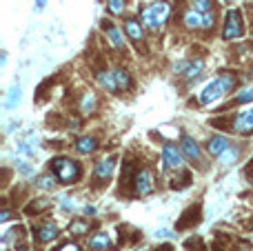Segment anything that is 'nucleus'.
I'll use <instances>...</instances> for the list:
<instances>
[{
	"instance_id": "obj_16",
	"label": "nucleus",
	"mask_w": 253,
	"mask_h": 251,
	"mask_svg": "<svg viewBox=\"0 0 253 251\" xmlns=\"http://www.w3.org/2000/svg\"><path fill=\"white\" fill-rule=\"evenodd\" d=\"M111 245V238H109V234H105V231H98V234H94L89 238V247L91 249H107V247Z\"/></svg>"
},
{
	"instance_id": "obj_27",
	"label": "nucleus",
	"mask_w": 253,
	"mask_h": 251,
	"mask_svg": "<svg viewBox=\"0 0 253 251\" xmlns=\"http://www.w3.org/2000/svg\"><path fill=\"white\" fill-rule=\"evenodd\" d=\"M125 0H107V9L111 11V14H116V16H120L122 11H125Z\"/></svg>"
},
{
	"instance_id": "obj_5",
	"label": "nucleus",
	"mask_w": 253,
	"mask_h": 251,
	"mask_svg": "<svg viewBox=\"0 0 253 251\" xmlns=\"http://www.w3.org/2000/svg\"><path fill=\"white\" fill-rule=\"evenodd\" d=\"M162 162L167 169H180L182 167V151H180L175 145L167 142L162 147Z\"/></svg>"
},
{
	"instance_id": "obj_14",
	"label": "nucleus",
	"mask_w": 253,
	"mask_h": 251,
	"mask_svg": "<svg viewBox=\"0 0 253 251\" xmlns=\"http://www.w3.org/2000/svg\"><path fill=\"white\" fill-rule=\"evenodd\" d=\"M56 235H58V227L53 225V222H47V225H42L36 229V240L38 242H51Z\"/></svg>"
},
{
	"instance_id": "obj_26",
	"label": "nucleus",
	"mask_w": 253,
	"mask_h": 251,
	"mask_svg": "<svg viewBox=\"0 0 253 251\" xmlns=\"http://www.w3.org/2000/svg\"><path fill=\"white\" fill-rule=\"evenodd\" d=\"M18 100H20V87H18V84H14V87H11L9 89V94H7V107H16V102Z\"/></svg>"
},
{
	"instance_id": "obj_36",
	"label": "nucleus",
	"mask_w": 253,
	"mask_h": 251,
	"mask_svg": "<svg viewBox=\"0 0 253 251\" xmlns=\"http://www.w3.org/2000/svg\"><path fill=\"white\" fill-rule=\"evenodd\" d=\"M156 251H174L171 247H162V249H156Z\"/></svg>"
},
{
	"instance_id": "obj_25",
	"label": "nucleus",
	"mask_w": 253,
	"mask_h": 251,
	"mask_svg": "<svg viewBox=\"0 0 253 251\" xmlns=\"http://www.w3.org/2000/svg\"><path fill=\"white\" fill-rule=\"evenodd\" d=\"M191 7L198 14H209L211 7H213V0H191Z\"/></svg>"
},
{
	"instance_id": "obj_23",
	"label": "nucleus",
	"mask_w": 253,
	"mask_h": 251,
	"mask_svg": "<svg viewBox=\"0 0 253 251\" xmlns=\"http://www.w3.org/2000/svg\"><path fill=\"white\" fill-rule=\"evenodd\" d=\"M80 109H82V114H91V111L95 109V96L94 94H84L82 100H80Z\"/></svg>"
},
{
	"instance_id": "obj_15",
	"label": "nucleus",
	"mask_w": 253,
	"mask_h": 251,
	"mask_svg": "<svg viewBox=\"0 0 253 251\" xmlns=\"http://www.w3.org/2000/svg\"><path fill=\"white\" fill-rule=\"evenodd\" d=\"M98 83H100V87L102 89H107V91H111V94H116L118 91V84H116V78H113V73H109V71H98Z\"/></svg>"
},
{
	"instance_id": "obj_33",
	"label": "nucleus",
	"mask_w": 253,
	"mask_h": 251,
	"mask_svg": "<svg viewBox=\"0 0 253 251\" xmlns=\"http://www.w3.org/2000/svg\"><path fill=\"white\" fill-rule=\"evenodd\" d=\"M9 218H11V211H2V214H0V222H7Z\"/></svg>"
},
{
	"instance_id": "obj_6",
	"label": "nucleus",
	"mask_w": 253,
	"mask_h": 251,
	"mask_svg": "<svg viewBox=\"0 0 253 251\" xmlns=\"http://www.w3.org/2000/svg\"><path fill=\"white\" fill-rule=\"evenodd\" d=\"M133 184H136V194L138 196H149L153 191V176L149 169H142V171L136 173L133 178Z\"/></svg>"
},
{
	"instance_id": "obj_31",
	"label": "nucleus",
	"mask_w": 253,
	"mask_h": 251,
	"mask_svg": "<svg viewBox=\"0 0 253 251\" xmlns=\"http://www.w3.org/2000/svg\"><path fill=\"white\" fill-rule=\"evenodd\" d=\"M18 151L25 153V156H32V147L27 145V142H20V145H18Z\"/></svg>"
},
{
	"instance_id": "obj_13",
	"label": "nucleus",
	"mask_w": 253,
	"mask_h": 251,
	"mask_svg": "<svg viewBox=\"0 0 253 251\" xmlns=\"http://www.w3.org/2000/svg\"><path fill=\"white\" fill-rule=\"evenodd\" d=\"M102 29H105L107 38H109V42L113 45V47L125 49V38H122V32L118 29V27H113L111 22H102Z\"/></svg>"
},
{
	"instance_id": "obj_34",
	"label": "nucleus",
	"mask_w": 253,
	"mask_h": 251,
	"mask_svg": "<svg viewBox=\"0 0 253 251\" xmlns=\"http://www.w3.org/2000/svg\"><path fill=\"white\" fill-rule=\"evenodd\" d=\"M247 176H249V178H253V160L249 162V167H247Z\"/></svg>"
},
{
	"instance_id": "obj_19",
	"label": "nucleus",
	"mask_w": 253,
	"mask_h": 251,
	"mask_svg": "<svg viewBox=\"0 0 253 251\" xmlns=\"http://www.w3.org/2000/svg\"><path fill=\"white\" fill-rule=\"evenodd\" d=\"M185 27L187 29H202V14H198L195 9H189L185 14Z\"/></svg>"
},
{
	"instance_id": "obj_21",
	"label": "nucleus",
	"mask_w": 253,
	"mask_h": 251,
	"mask_svg": "<svg viewBox=\"0 0 253 251\" xmlns=\"http://www.w3.org/2000/svg\"><path fill=\"white\" fill-rule=\"evenodd\" d=\"M87 231H89V222L87 220H74L69 225V234H74V235H84Z\"/></svg>"
},
{
	"instance_id": "obj_1",
	"label": "nucleus",
	"mask_w": 253,
	"mask_h": 251,
	"mask_svg": "<svg viewBox=\"0 0 253 251\" xmlns=\"http://www.w3.org/2000/svg\"><path fill=\"white\" fill-rule=\"evenodd\" d=\"M233 87H236V78H233L231 73H222L220 78L205 84V89L200 91V105H213L216 100H220Z\"/></svg>"
},
{
	"instance_id": "obj_28",
	"label": "nucleus",
	"mask_w": 253,
	"mask_h": 251,
	"mask_svg": "<svg viewBox=\"0 0 253 251\" xmlns=\"http://www.w3.org/2000/svg\"><path fill=\"white\" fill-rule=\"evenodd\" d=\"M236 105H244V102H253V89H247V91H242V94L237 96L236 100H233Z\"/></svg>"
},
{
	"instance_id": "obj_11",
	"label": "nucleus",
	"mask_w": 253,
	"mask_h": 251,
	"mask_svg": "<svg viewBox=\"0 0 253 251\" xmlns=\"http://www.w3.org/2000/svg\"><path fill=\"white\" fill-rule=\"evenodd\" d=\"M198 220H200V207H189V209L182 214V218L175 222V229H189V227L198 225Z\"/></svg>"
},
{
	"instance_id": "obj_29",
	"label": "nucleus",
	"mask_w": 253,
	"mask_h": 251,
	"mask_svg": "<svg viewBox=\"0 0 253 251\" xmlns=\"http://www.w3.org/2000/svg\"><path fill=\"white\" fill-rule=\"evenodd\" d=\"M36 184L40 189H53V178H49V176H40Z\"/></svg>"
},
{
	"instance_id": "obj_24",
	"label": "nucleus",
	"mask_w": 253,
	"mask_h": 251,
	"mask_svg": "<svg viewBox=\"0 0 253 251\" xmlns=\"http://www.w3.org/2000/svg\"><path fill=\"white\" fill-rule=\"evenodd\" d=\"M49 209V200H33V202H29V207H27V214H40V211Z\"/></svg>"
},
{
	"instance_id": "obj_18",
	"label": "nucleus",
	"mask_w": 253,
	"mask_h": 251,
	"mask_svg": "<svg viewBox=\"0 0 253 251\" xmlns=\"http://www.w3.org/2000/svg\"><path fill=\"white\" fill-rule=\"evenodd\" d=\"M125 32H126V36L131 38V40H142V25H140V22L138 20H126L125 22Z\"/></svg>"
},
{
	"instance_id": "obj_12",
	"label": "nucleus",
	"mask_w": 253,
	"mask_h": 251,
	"mask_svg": "<svg viewBox=\"0 0 253 251\" xmlns=\"http://www.w3.org/2000/svg\"><path fill=\"white\" fill-rule=\"evenodd\" d=\"M182 153H185L187 158H189L191 162H200V147H198V142L193 140V138H189V136H182Z\"/></svg>"
},
{
	"instance_id": "obj_3",
	"label": "nucleus",
	"mask_w": 253,
	"mask_h": 251,
	"mask_svg": "<svg viewBox=\"0 0 253 251\" xmlns=\"http://www.w3.org/2000/svg\"><path fill=\"white\" fill-rule=\"evenodd\" d=\"M169 11H171V5H169L167 0H160V2H153L151 7L142 11V25H147L149 29H160V27L167 22L169 18Z\"/></svg>"
},
{
	"instance_id": "obj_17",
	"label": "nucleus",
	"mask_w": 253,
	"mask_h": 251,
	"mask_svg": "<svg viewBox=\"0 0 253 251\" xmlns=\"http://www.w3.org/2000/svg\"><path fill=\"white\" fill-rule=\"evenodd\" d=\"M95 147H98L95 138L84 136V138H80V140L76 142V151L82 153V156H87V153H94V151H95Z\"/></svg>"
},
{
	"instance_id": "obj_35",
	"label": "nucleus",
	"mask_w": 253,
	"mask_h": 251,
	"mask_svg": "<svg viewBox=\"0 0 253 251\" xmlns=\"http://www.w3.org/2000/svg\"><path fill=\"white\" fill-rule=\"evenodd\" d=\"M45 2H47V0H36V7H38V9H42V7H45Z\"/></svg>"
},
{
	"instance_id": "obj_7",
	"label": "nucleus",
	"mask_w": 253,
	"mask_h": 251,
	"mask_svg": "<svg viewBox=\"0 0 253 251\" xmlns=\"http://www.w3.org/2000/svg\"><path fill=\"white\" fill-rule=\"evenodd\" d=\"M202 67H205V63L202 60H182V63H175V73H182V76H187V78H195V76H200Z\"/></svg>"
},
{
	"instance_id": "obj_32",
	"label": "nucleus",
	"mask_w": 253,
	"mask_h": 251,
	"mask_svg": "<svg viewBox=\"0 0 253 251\" xmlns=\"http://www.w3.org/2000/svg\"><path fill=\"white\" fill-rule=\"evenodd\" d=\"M58 251H80V249H78V245H63Z\"/></svg>"
},
{
	"instance_id": "obj_8",
	"label": "nucleus",
	"mask_w": 253,
	"mask_h": 251,
	"mask_svg": "<svg viewBox=\"0 0 253 251\" xmlns=\"http://www.w3.org/2000/svg\"><path fill=\"white\" fill-rule=\"evenodd\" d=\"M113 167H116V158H105L95 165V171H94V178L95 183H105V180L111 178V173H113Z\"/></svg>"
},
{
	"instance_id": "obj_9",
	"label": "nucleus",
	"mask_w": 253,
	"mask_h": 251,
	"mask_svg": "<svg viewBox=\"0 0 253 251\" xmlns=\"http://www.w3.org/2000/svg\"><path fill=\"white\" fill-rule=\"evenodd\" d=\"M229 147H231V142H229L224 136H213V138H209V142H206V151H209L213 158H220Z\"/></svg>"
},
{
	"instance_id": "obj_30",
	"label": "nucleus",
	"mask_w": 253,
	"mask_h": 251,
	"mask_svg": "<svg viewBox=\"0 0 253 251\" xmlns=\"http://www.w3.org/2000/svg\"><path fill=\"white\" fill-rule=\"evenodd\" d=\"M213 20H216V18H213V14H202V29H211V27H213Z\"/></svg>"
},
{
	"instance_id": "obj_10",
	"label": "nucleus",
	"mask_w": 253,
	"mask_h": 251,
	"mask_svg": "<svg viewBox=\"0 0 253 251\" xmlns=\"http://www.w3.org/2000/svg\"><path fill=\"white\" fill-rule=\"evenodd\" d=\"M233 129H236L237 134H251L253 131V107L237 116L236 122H233Z\"/></svg>"
},
{
	"instance_id": "obj_2",
	"label": "nucleus",
	"mask_w": 253,
	"mask_h": 251,
	"mask_svg": "<svg viewBox=\"0 0 253 251\" xmlns=\"http://www.w3.org/2000/svg\"><path fill=\"white\" fill-rule=\"evenodd\" d=\"M51 171H53V176L64 184L78 183L80 176H82L80 165L76 160H71V158H53L51 160Z\"/></svg>"
},
{
	"instance_id": "obj_22",
	"label": "nucleus",
	"mask_w": 253,
	"mask_h": 251,
	"mask_svg": "<svg viewBox=\"0 0 253 251\" xmlns=\"http://www.w3.org/2000/svg\"><path fill=\"white\" fill-rule=\"evenodd\" d=\"M237 156H240V149H237V147H229L227 151L222 153L218 160H220L222 165H233V162L237 160Z\"/></svg>"
},
{
	"instance_id": "obj_20",
	"label": "nucleus",
	"mask_w": 253,
	"mask_h": 251,
	"mask_svg": "<svg viewBox=\"0 0 253 251\" xmlns=\"http://www.w3.org/2000/svg\"><path fill=\"white\" fill-rule=\"evenodd\" d=\"M113 78H116L118 91H126L131 87V78H129V73H126L125 69H116V71H113Z\"/></svg>"
},
{
	"instance_id": "obj_37",
	"label": "nucleus",
	"mask_w": 253,
	"mask_h": 251,
	"mask_svg": "<svg viewBox=\"0 0 253 251\" xmlns=\"http://www.w3.org/2000/svg\"><path fill=\"white\" fill-rule=\"evenodd\" d=\"M240 251H253V249H240Z\"/></svg>"
},
{
	"instance_id": "obj_4",
	"label": "nucleus",
	"mask_w": 253,
	"mask_h": 251,
	"mask_svg": "<svg viewBox=\"0 0 253 251\" xmlns=\"http://www.w3.org/2000/svg\"><path fill=\"white\" fill-rule=\"evenodd\" d=\"M244 33L242 29V18H240V14H237L236 9H231L227 14V20H224V27H222V38L224 40H236V38H240Z\"/></svg>"
}]
</instances>
